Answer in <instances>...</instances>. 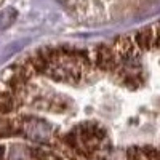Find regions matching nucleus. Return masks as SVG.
<instances>
[{
  "instance_id": "f257e3e1",
  "label": "nucleus",
  "mask_w": 160,
  "mask_h": 160,
  "mask_svg": "<svg viewBox=\"0 0 160 160\" xmlns=\"http://www.w3.org/2000/svg\"><path fill=\"white\" fill-rule=\"evenodd\" d=\"M115 55L118 56L120 61L123 59H131L139 55V48L136 47L135 40H133V35H125V37H118L111 43Z\"/></svg>"
},
{
  "instance_id": "f03ea898",
  "label": "nucleus",
  "mask_w": 160,
  "mask_h": 160,
  "mask_svg": "<svg viewBox=\"0 0 160 160\" xmlns=\"http://www.w3.org/2000/svg\"><path fill=\"white\" fill-rule=\"evenodd\" d=\"M128 160H158V148L152 146H131L127 151Z\"/></svg>"
},
{
  "instance_id": "7ed1b4c3",
  "label": "nucleus",
  "mask_w": 160,
  "mask_h": 160,
  "mask_svg": "<svg viewBox=\"0 0 160 160\" xmlns=\"http://www.w3.org/2000/svg\"><path fill=\"white\" fill-rule=\"evenodd\" d=\"M24 133V127L16 118H7L5 115L0 117V139L2 138H11Z\"/></svg>"
},
{
  "instance_id": "20e7f679",
  "label": "nucleus",
  "mask_w": 160,
  "mask_h": 160,
  "mask_svg": "<svg viewBox=\"0 0 160 160\" xmlns=\"http://www.w3.org/2000/svg\"><path fill=\"white\" fill-rule=\"evenodd\" d=\"M136 47L139 48V51H148V50H154V40H155V29L154 28H146L139 32H136L133 35Z\"/></svg>"
},
{
  "instance_id": "39448f33",
  "label": "nucleus",
  "mask_w": 160,
  "mask_h": 160,
  "mask_svg": "<svg viewBox=\"0 0 160 160\" xmlns=\"http://www.w3.org/2000/svg\"><path fill=\"white\" fill-rule=\"evenodd\" d=\"M31 160H62V157L47 148H32Z\"/></svg>"
},
{
  "instance_id": "423d86ee",
  "label": "nucleus",
  "mask_w": 160,
  "mask_h": 160,
  "mask_svg": "<svg viewBox=\"0 0 160 160\" xmlns=\"http://www.w3.org/2000/svg\"><path fill=\"white\" fill-rule=\"evenodd\" d=\"M0 160H5V148L0 146Z\"/></svg>"
}]
</instances>
